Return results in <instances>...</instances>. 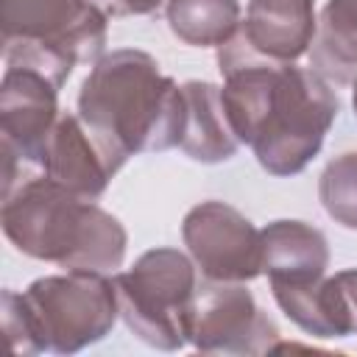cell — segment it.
Segmentation results:
<instances>
[{
	"mask_svg": "<svg viewBox=\"0 0 357 357\" xmlns=\"http://www.w3.org/2000/svg\"><path fill=\"white\" fill-rule=\"evenodd\" d=\"M218 70L220 100L240 145H248L271 176L301 173L318 156L340 109L329 81L296 61L262 59L237 36L218 47Z\"/></svg>",
	"mask_w": 357,
	"mask_h": 357,
	"instance_id": "6da1fadb",
	"label": "cell"
},
{
	"mask_svg": "<svg viewBox=\"0 0 357 357\" xmlns=\"http://www.w3.org/2000/svg\"><path fill=\"white\" fill-rule=\"evenodd\" d=\"M59 84L22 64H6L0 84V134H3V190H8L25 165H39L42 148L59 123Z\"/></svg>",
	"mask_w": 357,
	"mask_h": 357,
	"instance_id": "52a82bcc",
	"label": "cell"
},
{
	"mask_svg": "<svg viewBox=\"0 0 357 357\" xmlns=\"http://www.w3.org/2000/svg\"><path fill=\"white\" fill-rule=\"evenodd\" d=\"M167 25L190 47H220L243 25L237 0H167Z\"/></svg>",
	"mask_w": 357,
	"mask_h": 357,
	"instance_id": "2e32d148",
	"label": "cell"
},
{
	"mask_svg": "<svg viewBox=\"0 0 357 357\" xmlns=\"http://www.w3.org/2000/svg\"><path fill=\"white\" fill-rule=\"evenodd\" d=\"M190 343L201 354H268L279 326L243 282H212L198 290Z\"/></svg>",
	"mask_w": 357,
	"mask_h": 357,
	"instance_id": "9c48e42d",
	"label": "cell"
},
{
	"mask_svg": "<svg viewBox=\"0 0 357 357\" xmlns=\"http://www.w3.org/2000/svg\"><path fill=\"white\" fill-rule=\"evenodd\" d=\"M351 106H354V114H357V78L351 81Z\"/></svg>",
	"mask_w": 357,
	"mask_h": 357,
	"instance_id": "d6986e66",
	"label": "cell"
},
{
	"mask_svg": "<svg viewBox=\"0 0 357 357\" xmlns=\"http://www.w3.org/2000/svg\"><path fill=\"white\" fill-rule=\"evenodd\" d=\"M0 223L20 254L64 271L117 273L126 259L128 234L123 223L45 173L17 178L3 190Z\"/></svg>",
	"mask_w": 357,
	"mask_h": 357,
	"instance_id": "3957f363",
	"label": "cell"
},
{
	"mask_svg": "<svg viewBox=\"0 0 357 357\" xmlns=\"http://www.w3.org/2000/svg\"><path fill=\"white\" fill-rule=\"evenodd\" d=\"M318 31L315 0H248L237 39L271 61H298Z\"/></svg>",
	"mask_w": 357,
	"mask_h": 357,
	"instance_id": "8fae6325",
	"label": "cell"
},
{
	"mask_svg": "<svg viewBox=\"0 0 357 357\" xmlns=\"http://www.w3.org/2000/svg\"><path fill=\"white\" fill-rule=\"evenodd\" d=\"M318 198L335 223L357 231V151H346L324 167Z\"/></svg>",
	"mask_w": 357,
	"mask_h": 357,
	"instance_id": "e0dca14e",
	"label": "cell"
},
{
	"mask_svg": "<svg viewBox=\"0 0 357 357\" xmlns=\"http://www.w3.org/2000/svg\"><path fill=\"white\" fill-rule=\"evenodd\" d=\"M112 17H145L153 14L167 0H95Z\"/></svg>",
	"mask_w": 357,
	"mask_h": 357,
	"instance_id": "ac0fdd59",
	"label": "cell"
},
{
	"mask_svg": "<svg viewBox=\"0 0 357 357\" xmlns=\"http://www.w3.org/2000/svg\"><path fill=\"white\" fill-rule=\"evenodd\" d=\"M310 64L335 84L357 78V0H326L310 47Z\"/></svg>",
	"mask_w": 357,
	"mask_h": 357,
	"instance_id": "9a60e30c",
	"label": "cell"
},
{
	"mask_svg": "<svg viewBox=\"0 0 357 357\" xmlns=\"http://www.w3.org/2000/svg\"><path fill=\"white\" fill-rule=\"evenodd\" d=\"M78 117L117 173L134 153L178 148L184 95L151 53L120 47L92 64L78 92Z\"/></svg>",
	"mask_w": 357,
	"mask_h": 357,
	"instance_id": "7a4b0ae2",
	"label": "cell"
},
{
	"mask_svg": "<svg viewBox=\"0 0 357 357\" xmlns=\"http://www.w3.org/2000/svg\"><path fill=\"white\" fill-rule=\"evenodd\" d=\"M262 231V273L271 287H304L326 276L329 243L304 220H273Z\"/></svg>",
	"mask_w": 357,
	"mask_h": 357,
	"instance_id": "4fadbf2b",
	"label": "cell"
},
{
	"mask_svg": "<svg viewBox=\"0 0 357 357\" xmlns=\"http://www.w3.org/2000/svg\"><path fill=\"white\" fill-rule=\"evenodd\" d=\"M192 257L178 248H151L128 271L114 273L120 318L148 346L178 351L190 343L198 273Z\"/></svg>",
	"mask_w": 357,
	"mask_h": 357,
	"instance_id": "8992f818",
	"label": "cell"
},
{
	"mask_svg": "<svg viewBox=\"0 0 357 357\" xmlns=\"http://www.w3.org/2000/svg\"><path fill=\"white\" fill-rule=\"evenodd\" d=\"M36 167L47 178H53L61 187H67L84 198H92V201L106 192V187L114 176L78 114L59 117V123L53 126V131L42 148Z\"/></svg>",
	"mask_w": 357,
	"mask_h": 357,
	"instance_id": "7c38bea8",
	"label": "cell"
},
{
	"mask_svg": "<svg viewBox=\"0 0 357 357\" xmlns=\"http://www.w3.org/2000/svg\"><path fill=\"white\" fill-rule=\"evenodd\" d=\"M279 310L312 337L357 335V268L304 287H271Z\"/></svg>",
	"mask_w": 357,
	"mask_h": 357,
	"instance_id": "30bf717a",
	"label": "cell"
},
{
	"mask_svg": "<svg viewBox=\"0 0 357 357\" xmlns=\"http://www.w3.org/2000/svg\"><path fill=\"white\" fill-rule=\"evenodd\" d=\"M184 95V123H181V139L178 148L204 165H218L229 162L240 139L234 137L223 100H220V86L209 81H187L181 84Z\"/></svg>",
	"mask_w": 357,
	"mask_h": 357,
	"instance_id": "5bb4252c",
	"label": "cell"
},
{
	"mask_svg": "<svg viewBox=\"0 0 357 357\" xmlns=\"http://www.w3.org/2000/svg\"><path fill=\"white\" fill-rule=\"evenodd\" d=\"M181 237L206 282L245 284L262 273V231L231 204H195L181 220Z\"/></svg>",
	"mask_w": 357,
	"mask_h": 357,
	"instance_id": "ba28073f",
	"label": "cell"
},
{
	"mask_svg": "<svg viewBox=\"0 0 357 357\" xmlns=\"http://www.w3.org/2000/svg\"><path fill=\"white\" fill-rule=\"evenodd\" d=\"M3 59L45 73L59 86L75 64L98 61L109 14L95 0H0Z\"/></svg>",
	"mask_w": 357,
	"mask_h": 357,
	"instance_id": "5b68a950",
	"label": "cell"
},
{
	"mask_svg": "<svg viewBox=\"0 0 357 357\" xmlns=\"http://www.w3.org/2000/svg\"><path fill=\"white\" fill-rule=\"evenodd\" d=\"M117 318L114 279L98 271L39 276L22 293L3 290V332L20 354H75L100 343Z\"/></svg>",
	"mask_w": 357,
	"mask_h": 357,
	"instance_id": "277c9868",
	"label": "cell"
}]
</instances>
